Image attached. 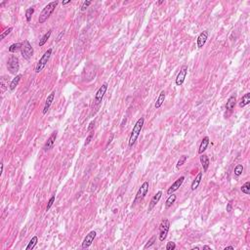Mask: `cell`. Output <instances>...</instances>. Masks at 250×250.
<instances>
[{"instance_id": "1", "label": "cell", "mask_w": 250, "mask_h": 250, "mask_svg": "<svg viewBox=\"0 0 250 250\" xmlns=\"http://www.w3.org/2000/svg\"><path fill=\"white\" fill-rule=\"evenodd\" d=\"M59 4V1H52L50 3H48L43 8V10L41 11L39 18H38V23L43 24L50 18V16L53 14V12L55 11V9L57 8V6Z\"/></svg>"}, {"instance_id": "2", "label": "cell", "mask_w": 250, "mask_h": 250, "mask_svg": "<svg viewBox=\"0 0 250 250\" xmlns=\"http://www.w3.org/2000/svg\"><path fill=\"white\" fill-rule=\"evenodd\" d=\"M144 122H145V118L141 117V118L138 119V121L135 123V125H134V127L132 129V132H131V135H130V138H129V142H128V145H129L130 147L135 145L137 139L139 138L141 131H142Z\"/></svg>"}, {"instance_id": "3", "label": "cell", "mask_w": 250, "mask_h": 250, "mask_svg": "<svg viewBox=\"0 0 250 250\" xmlns=\"http://www.w3.org/2000/svg\"><path fill=\"white\" fill-rule=\"evenodd\" d=\"M52 52H53V49H52V48H49L48 50L44 53L43 56H42L39 61H38L36 66H35V72H36V73H39V72H41L42 70H43V69H45V66H46L47 63L49 62V60H50V58H51Z\"/></svg>"}, {"instance_id": "4", "label": "cell", "mask_w": 250, "mask_h": 250, "mask_svg": "<svg viewBox=\"0 0 250 250\" xmlns=\"http://www.w3.org/2000/svg\"><path fill=\"white\" fill-rule=\"evenodd\" d=\"M7 69H8L9 72L11 74L16 75L20 69V62L19 59H18L17 56L12 55L11 57L8 59V62H7Z\"/></svg>"}, {"instance_id": "5", "label": "cell", "mask_w": 250, "mask_h": 250, "mask_svg": "<svg viewBox=\"0 0 250 250\" xmlns=\"http://www.w3.org/2000/svg\"><path fill=\"white\" fill-rule=\"evenodd\" d=\"M33 48L31 46L29 40H24L22 43V48H21V54H22L23 58L26 60H29L33 56Z\"/></svg>"}, {"instance_id": "6", "label": "cell", "mask_w": 250, "mask_h": 250, "mask_svg": "<svg viewBox=\"0 0 250 250\" xmlns=\"http://www.w3.org/2000/svg\"><path fill=\"white\" fill-rule=\"evenodd\" d=\"M170 229V222L167 219H163L161 221L159 225V235H158V238L160 241H164V239L167 237V234Z\"/></svg>"}, {"instance_id": "7", "label": "cell", "mask_w": 250, "mask_h": 250, "mask_svg": "<svg viewBox=\"0 0 250 250\" xmlns=\"http://www.w3.org/2000/svg\"><path fill=\"white\" fill-rule=\"evenodd\" d=\"M149 187H150V184L147 181H145L143 183L142 186L140 187L138 192H137V193H136V196H135V199H134V201H133V204H135L137 201H140V200H142L144 198H145V196L147 195V192H149Z\"/></svg>"}, {"instance_id": "8", "label": "cell", "mask_w": 250, "mask_h": 250, "mask_svg": "<svg viewBox=\"0 0 250 250\" xmlns=\"http://www.w3.org/2000/svg\"><path fill=\"white\" fill-rule=\"evenodd\" d=\"M188 74V66H183L180 72H179L177 77H176V85L177 86H182L183 84L185 82V79H186V76Z\"/></svg>"}, {"instance_id": "9", "label": "cell", "mask_w": 250, "mask_h": 250, "mask_svg": "<svg viewBox=\"0 0 250 250\" xmlns=\"http://www.w3.org/2000/svg\"><path fill=\"white\" fill-rule=\"evenodd\" d=\"M235 105H237V97H235V95H232V96L229 98L228 101H227V105H226V117H230L232 112L234 111L235 108Z\"/></svg>"}, {"instance_id": "10", "label": "cell", "mask_w": 250, "mask_h": 250, "mask_svg": "<svg viewBox=\"0 0 250 250\" xmlns=\"http://www.w3.org/2000/svg\"><path fill=\"white\" fill-rule=\"evenodd\" d=\"M107 90H108V83H104L103 85L99 88V90L97 91L96 95H95V103L97 105L101 104V102L103 101V98L105 96V92H107Z\"/></svg>"}, {"instance_id": "11", "label": "cell", "mask_w": 250, "mask_h": 250, "mask_svg": "<svg viewBox=\"0 0 250 250\" xmlns=\"http://www.w3.org/2000/svg\"><path fill=\"white\" fill-rule=\"evenodd\" d=\"M57 136H58V132L55 131L51 134V136L49 137L48 140L46 141V143H45V145L43 147V150L44 151H48L50 150L51 149H53V147L55 145V141L57 139Z\"/></svg>"}, {"instance_id": "12", "label": "cell", "mask_w": 250, "mask_h": 250, "mask_svg": "<svg viewBox=\"0 0 250 250\" xmlns=\"http://www.w3.org/2000/svg\"><path fill=\"white\" fill-rule=\"evenodd\" d=\"M184 180H185V177H184V176H181L180 178H178L177 180H176V181L173 183V184H172V185L168 188V190H167V195H171V193H173V192H175L176 191H178L179 188H180L183 183H184Z\"/></svg>"}, {"instance_id": "13", "label": "cell", "mask_w": 250, "mask_h": 250, "mask_svg": "<svg viewBox=\"0 0 250 250\" xmlns=\"http://www.w3.org/2000/svg\"><path fill=\"white\" fill-rule=\"evenodd\" d=\"M96 232L95 231H92V232H90L89 234H88L85 238L83 239V242H82V245H81V247L83 249H86L88 247H90V245L92 244V242L94 241V239L95 237H96Z\"/></svg>"}, {"instance_id": "14", "label": "cell", "mask_w": 250, "mask_h": 250, "mask_svg": "<svg viewBox=\"0 0 250 250\" xmlns=\"http://www.w3.org/2000/svg\"><path fill=\"white\" fill-rule=\"evenodd\" d=\"M208 35L209 32L208 30H204L202 31L201 33L198 35V39H196V44H198V48H202L204 45H205L206 41H207V38H208Z\"/></svg>"}, {"instance_id": "15", "label": "cell", "mask_w": 250, "mask_h": 250, "mask_svg": "<svg viewBox=\"0 0 250 250\" xmlns=\"http://www.w3.org/2000/svg\"><path fill=\"white\" fill-rule=\"evenodd\" d=\"M55 94H56V91H52V92L50 93V95L47 97V99H46V102H45V105H44V108H43V114H46L48 111L50 110V108H51V105L53 104V102H54L55 100Z\"/></svg>"}, {"instance_id": "16", "label": "cell", "mask_w": 250, "mask_h": 250, "mask_svg": "<svg viewBox=\"0 0 250 250\" xmlns=\"http://www.w3.org/2000/svg\"><path fill=\"white\" fill-rule=\"evenodd\" d=\"M161 195H162V192L159 191V192H157L156 195L153 196V198H151L150 202L149 208H147V211H149V212L153 210L154 208V206H156V204L158 203V201H159L160 198H161Z\"/></svg>"}, {"instance_id": "17", "label": "cell", "mask_w": 250, "mask_h": 250, "mask_svg": "<svg viewBox=\"0 0 250 250\" xmlns=\"http://www.w3.org/2000/svg\"><path fill=\"white\" fill-rule=\"evenodd\" d=\"M209 142H210L209 137L206 136L202 139L201 143H200V145H199V147H198V153L199 154H202L204 151L206 150L207 147H208V145H209Z\"/></svg>"}, {"instance_id": "18", "label": "cell", "mask_w": 250, "mask_h": 250, "mask_svg": "<svg viewBox=\"0 0 250 250\" xmlns=\"http://www.w3.org/2000/svg\"><path fill=\"white\" fill-rule=\"evenodd\" d=\"M200 163H201V166H202V168H203V171L206 172L207 169H208V167H209L210 161H209L208 156H207L205 153H202L201 156H200Z\"/></svg>"}, {"instance_id": "19", "label": "cell", "mask_w": 250, "mask_h": 250, "mask_svg": "<svg viewBox=\"0 0 250 250\" xmlns=\"http://www.w3.org/2000/svg\"><path fill=\"white\" fill-rule=\"evenodd\" d=\"M201 180H202V172H198V174L196 175L195 180H193L192 183V186H191L192 191H195V190L198 188V186L200 184V182H201Z\"/></svg>"}, {"instance_id": "20", "label": "cell", "mask_w": 250, "mask_h": 250, "mask_svg": "<svg viewBox=\"0 0 250 250\" xmlns=\"http://www.w3.org/2000/svg\"><path fill=\"white\" fill-rule=\"evenodd\" d=\"M165 97H166V94H165L164 91H161L160 94H159V96H158V98L156 99V104H154V108H159L161 105H162V104L164 103V101H165Z\"/></svg>"}, {"instance_id": "21", "label": "cell", "mask_w": 250, "mask_h": 250, "mask_svg": "<svg viewBox=\"0 0 250 250\" xmlns=\"http://www.w3.org/2000/svg\"><path fill=\"white\" fill-rule=\"evenodd\" d=\"M21 78H22V74H17L15 76V78H13V80L11 82H10V85H9V89L11 91H14L16 89V87L19 85V83L21 81Z\"/></svg>"}, {"instance_id": "22", "label": "cell", "mask_w": 250, "mask_h": 250, "mask_svg": "<svg viewBox=\"0 0 250 250\" xmlns=\"http://www.w3.org/2000/svg\"><path fill=\"white\" fill-rule=\"evenodd\" d=\"M176 199H177V195H175L174 193H171V195H169V198H167L166 202H165V208H166V209L170 208V207L175 203Z\"/></svg>"}, {"instance_id": "23", "label": "cell", "mask_w": 250, "mask_h": 250, "mask_svg": "<svg viewBox=\"0 0 250 250\" xmlns=\"http://www.w3.org/2000/svg\"><path fill=\"white\" fill-rule=\"evenodd\" d=\"M250 103V93H246L244 96H242L240 102H239V108H244L245 105H249Z\"/></svg>"}, {"instance_id": "24", "label": "cell", "mask_w": 250, "mask_h": 250, "mask_svg": "<svg viewBox=\"0 0 250 250\" xmlns=\"http://www.w3.org/2000/svg\"><path fill=\"white\" fill-rule=\"evenodd\" d=\"M51 34H52V30L50 29V30H48L46 33H45L43 36L41 37V39L39 40V43H38V45H39L40 47H42L43 46V45H45V43H46V42L48 41V39L49 38H50V36H51Z\"/></svg>"}, {"instance_id": "25", "label": "cell", "mask_w": 250, "mask_h": 250, "mask_svg": "<svg viewBox=\"0 0 250 250\" xmlns=\"http://www.w3.org/2000/svg\"><path fill=\"white\" fill-rule=\"evenodd\" d=\"M37 242H38V237H36V235H34V237H31V239L29 240V244H27V246L26 247V250H31V249H33V248L35 247V245L37 244Z\"/></svg>"}, {"instance_id": "26", "label": "cell", "mask_w": 250, "mask_h": 250, "mask_svg": "<svg viewBox=\"0 0 250 250\" xmlns=\"http://www.w3.org/2000/svg\"><path fill=\"white\" fill-rule=\"evenodd\" d=\"M243 170H244L243 165H242V164H237V166L235 167V171H234L235 176V177H239V176L242 174Z\"/></svg>"}, {"instance_id": "27", "label": "cell", "mask_w": 250, "mask_h": 250, "mask_svg": "<svg viewBox=\"0 0 250 250\" xmlns=\"http://www.w3.org/2000/svg\"><path fill=\"white\" fill-rule=\"evenodd\" d=\"M33 13H34V7H30V8L27 9V11H26V20H27V23H29L30 21H31V17H32Z\"/></svg>"}, {"instance_id": "28", "label": "cell", "mask_w": 250, "mask_h": 250, "mask_svg": "<svg viewBox=\"0 0 250 250\" xmlns=\"http://www.w3.org/2000/svg\"><path fill=\"white\" fill-rule=\"evenodd\" d=\"M21 48H22V43H14L12 45H10L9 47V52L11 53H16L19 50H21Z\"/></svg>"}, {"instance_id": "29", "label": "cell", "mask_w": 250, "mask_h": 250, "mask_svg": "<svg viewBox=\"0 0 250 250\" xmlns=\"http://www.w3.org/2000/svg\"><path fill=\"white\" fill-rule=\"evenodd\" d=\"M241 192L245 193V195H249L250 193V182H246L245 184L242 185Z\"/></svg>"}, {"instance_id": "30", "label": "cell", "mask_w": 250, "mask_h": 250, "mask_svg": "<svg viewBox=\"0 0 250 250\" xmlns=\"http://www.w3.org/2000/svg\"><path fill=\"white\" fill-rule=\"evenodd\" d=\"M12 30H13V27H8V29H6L1 33V35H0V40H3V39H4V38L7 36V35H9L10 33H11Z\"/></svg>"}, {"instance_id": "31", "label": "cell", "mask_w": 250, "mask_h": 250, "mask_svg": "<svg viewBox=\"0 0 250 250\" xmlns=\"http://www.w3.org/2000/svg\"><path fill=\"white\" fill-rule=\"evenodd\" d=\"M187 159H188V156H180V158H179V160H178V162H177V168H180L182 165H184L185 162L187 161Z\"/></svg>"}, {"instance_id": "32", "label": "cell", "mask_w": 250, "mask_h": 250, "mask_svg": "<svg viewBox=\"0 0 250 250\" xmlns=\"http://www.w3.org/2000/svg\"><path fill=\"white\" fill-rule=\"evenodd\" d=\"M154 241H156V235H153V237H151L150 239H149V241L147 242V244L144 246V249H147L151 247L153 244H154Z\"/></svg>"}, {"instance_id": "33", "label": "cell", "mask_w": 250, "mask_h": 250, "mask_svg": "<svg viewBox=\"0 0 250 250\" xmlns=\"http://www.w3.org/2000/svg\"><path fill=\"white\" fill-rule=\"evenodd\" d=\"M55 198H56V196H55V195H52V196H51V198H50V199H49L48 204H47V206H46V211H48L49 209H50L51 207H52L53 204H54V202H55Z\"/></svg>"}, {"instance_id": "34", "label": "cell", "mask_w": 250, "mask_h": 250, "mask_svg": "<svg viewBox=\"0 0 250 250\" xmlns=\"http://www.w3.org/2000/svg\"><path fill=\"white\" fill-rule=\"evenodd\" d=\"M91 3H92V2L89 1V0H87V1H84L83 4H82V6H81V9H80V11H81V12L86 11V9L88 8V6L91 5Z\"/></svg>"}, {"instance_id": "35", "label": "cell", "mask_w": 250, "mask_h": 250, "mask_svg": "<svg viewBox=\"0 0 250 250\" xmlns=\"http://www.w3.org/2000/svg\"><path fill=\"white\" fill-rule=\"evenodd\" d=\"M93 137H94V132H91L89 135H88V137L86 138V141H85V143H84V146H87V145H89L90 142L92 141L93 139Z\"/></svg>"}, {"instance_id": "36", "label": "cell", "mask_w": 250, "mask_h": 250, "mask_svg": "<svg viewBox=\"0 0 250 250\" xmlns=\"http://www.w3.org/2000/svg\"><path fill=\"white\" fill-rule=\"evenodd\" d=\"M176 248V243L175 242L169 241L166 244V250H174Z\"/></svg>"}, {"instance_id": "37", "label": "cell", "mask_w": 250, "mask_h": 250, "mask_svg": "<svg viewBox=\"0 0 250 250\" xmlns=\"http://www.w3.org/2000/svg\"><path fill=\"white\" fill-rule=\"evenodd\" d=\"M7 85H8V83L4 82V78L1 79V88H2V91H5L7 89Z\"/></svg>"}, {"instance_id": "38", "label": "cell", "mask_w": 250, "mask_h": 250, "mask_svg": "<svg viewBox=\"0 0 250 250\" xmlns=\"http://www.w3.org/2000/svg\"><path fill=\"white\" fill-rule=\"evenodd\" d=\"M94 125H95V122H94V121H91V122H90V124H89V126H88L87 131H88V132L92 131V129L94 128Z\"/></svg>"}, {"instance_id": "39", "label": "cell", "mask_w": 250, "mask_h": 250, "mask_svg": "<svg viewBox=\"0 0 250 250\" xmlns=\"http://www.w3.org/2000/svg\"><path fill=\"white\" fill-rule=\"evenodd\" d=\"M227 211L229 213L232 212V202H229L228 205H227Z\"/></svg>"}, {"instance_id": "40", "label": "cell", "mask_w": 250, "mask_h": 250, "mask_svg": "<svg viewBox=\"0 0 250 250\" xmlns=\"http://www.w3.org/2000/svg\"><path fill=\"white\" fill-rule=\"evenodd\" d=\"M64 36V31H61V32H60V34L58 35V37H57V42H59L60 40H61V38Z\"/></svg>"}, {"instance_id": "41", "label": "cell", "mask_w": 250, "mask_h": 250, "mask_svg": "<svg viewBox=\"0 0 250 250\" xmlns=\"http://www.w3.org/2000/svg\"><path fill=\"white\" fill-rule=\"evenodd\" d=\"M69 3H70V0H68V1L63 2V5H68V4H69Z\"/></svg>"}, {"instance_id": "42", "label": "cell", "mask_w": 250, "mask_h": 250, "mask_svg": "<svg viewBox=\"0 0 250 250\" xmlns=\"http://www.w3.org/2000/svg\"><path fill=\"white\" fill-rule=\"evenodd\" d=\"M228 249H232V250H234V249H235V247H234V246H228V247L225 248V250H228Z\"/></svg>"}, {"instance_id": "43", "label": "cell", "mask_w": 250, "mask_h": 250, "mask_svg": "<svg viewBox=\"0 0 250 250\" xmlns=\"http://www.w3.org/2000/svg\"><path fill=\"white\" fill-rule=\"evenodd\" d=\"M3 173V162L1 163V170H0V175H2Z\"/></svg>"}, {"instance_id": "44", "label": "cell", "mask_w": 250, "mask_h": 250, "mask_svg": "<svg viewBox=\"0 0 250 250\" xmlns=\"http://www.w3.org/2000/svg\"><path fill=\"white\" fill-rule=\"evenodd\" d=\"M203 249H211V247L208 245H205V246H203Z\"/></svg>"}, {"instance_id": "45", "label": "cell", "mask_w": 250, "mask_h": 250, "mask_svg": "<svg viewBox=\"0 0 250 250\" xmlns=\"http://www.w3.org/2000/svg\"><path fill=\"white\" fill-rule=\"evenodd\" d=\"M163 2H164V0H161V1H158V2H157V4H158V5H160V4H162Z\"/></svg>"}, {"instance_id": "46", "label": "cell", "mask_w": 250, "mask_h": 250, "mask_svg": "<svg viewBox=\"0 0 250 250\" xmlns=\"http://www.w3.org/2000/svg\"><path fill=\"white\" fill-rule=\"evenodd\" d=\"M192 249H193V250H195V249H196V250H198V249H199V247H198V246H196V247H195V248H192Z\"/></svg>"}]
</instances>
